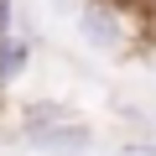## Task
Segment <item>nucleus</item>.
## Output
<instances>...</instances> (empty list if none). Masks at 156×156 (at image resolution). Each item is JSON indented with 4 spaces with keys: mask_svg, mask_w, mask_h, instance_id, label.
Wrapping results in <instances>:
<instances>
[{
    "mask_svg": "<svg viewBox=\"0 0 156 156\" xmlns=\"http://www.w3.org/2000/svg\"><path fill=\"white\" fill-rule=\"evenodd\" d=\"M78 37L89 42V52H104V57H120L130 47V11H120L115 0H83L73 16Z\"/></svg>",
    "mask_w": 156,
    "mask_h": 156,
    "instance_id": "f257e3e1",
    "label": "nucleus"
},
{
    "mask_svg": "<svg viewBox=\"0 0 156 156\" xmlns=\"http://www.w3.org/2000/svg\"><path fill=\"white\" fill-rule=\"evenodd\" d=\"M16 140L37 156H94V146H99V135L83 115H68V120L37 125V130H16Z\"/></svg>",
    "mask_w": 156,
    "mask_h": 156,
    "instance_id": "f03ea898",
    "label": "nucleus"
},
{
    "mask_svg": "<svg viewBox=\"0 0 156 156\" xmlns=\"http://www.w3.org/2000/svg\"><path fill=\"white\" fill-rule=\"evenodd\" d=\"M31 62H37V37H26V31L0 37V89L11 94L21 78L31 73Z\"/></svg>",
    "mask_w": 156,
    "mask_h": 156,
    "instance_id": "7ed1b4c3",
    "label": "nucleus"
},
{
    "mask_svg": "<svg viewBox=\"0 0 156 156\" xmlns=\"http://www.w3.org/2000/svg\"><path fill=\"white\" fill-rule=\"evenodd\" d=\"M68 115H78V109H73V104H62V99H26V104H21V120H16V130H37V125L68 120Z\"/></svg>",
    "mask_w": 156,
    "mask_h": 156,
    "instance_id": "20e7f679",
    "label": "nucleus"
},
{
    "mask_svg": "<svg viewBox=\"0 0 156 156\" xmlns=\"http://www.w3.org/2000/svg\"><path fill=\"white\" fill-rule=\"evenodd\" d=\"M115 156H156V135H125L115 146Z\"/></svg>",
    "mask_w": 156,
    "mask_h": 156,
    "instance_id": "39448f33",
    "label": "nucleus"
},
{
    "mask_svg": "<svg viewBox=\"0 0 156 156\" xmlns=\"http://www.w3.org/2000/svg\"><path fill=\"white\" fill-rule=\"evenodd\" d=\"M21 31V11H16V0H0V37H11Z\"/></svg>",
    "mask_w": 156,
    "mask_h": 156,
    "instance_id": "423d86ee",
    "label": "nucleus"
},
{
    "mask_svg": "<svg viewBox=\"0 0 156 156\" xmlns=\"http://www.w3.org/2000/svg\"><path fill=\"white\" fill-rule=\"evenodd\" d=\"M115 5H120V11H130V16H146V5H151V0H115Z\"/></svg>",
    "mask_w": 156,
    "mask_h": 156,
    "instance_id": "0eeeda50",
    "label": "nucleus"
},
{
    "mask_svg": "<svg viewBox=\"0 0 156 156\" xmlns=\"http://www.w3.org/2000/svg\"><path fill=\"white\" fill-rule=\"evenodd\" d=\"M146 125H151V135H156V109H151V115H146Z\"/></svg>",
    "mask_w": 156,
    "mask_h": 156,
    "instance_id": "6e6552de",
    "label": "nucleus"
},
{
    "mask_svg": "<svg viewBox=\"0 0 156 156\" xmlns=\"http://www.w3.org/2000/svg\"><path fill=\"white\" fill-rule=\"evenodd\" d=\"M146 16H151V21H156V0H151V5H146Z\"/></svg>",
    "mask_w": 156,
    "mask_h": 156,
    "instance_id": "1a4fd4ad",
    "label": "nucleus"
},
{
    "mask_svg": "<svg viewBox=\"0 0 156 156\" xmlns=\"http://www.w3.org/2000/svg\"><path fill=\"white\" fill-rule=\"evenodd\" d=\"M0 104H5V89H0Z\"/></svg>",
    "mask_w": 156,
    "mask_h": 156,
    "instance_id": "9d476101",
    "label": "nucleus"
}]
</instances>
